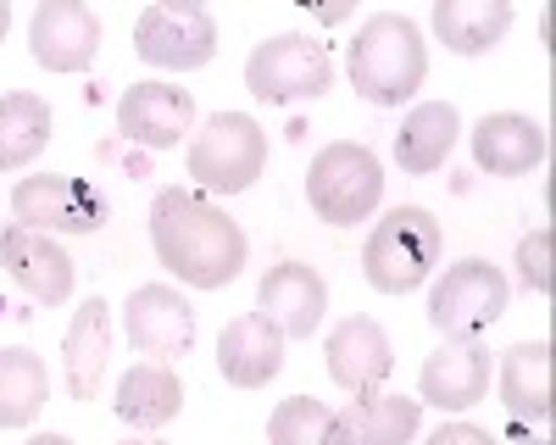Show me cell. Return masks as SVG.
<instances>
[{"label":"cell","instance_id":"cell-1","mask_svg":"<svg viewBox=\"0 0 556 445\" xmlns=\"http://www.w3.org/2000/svg\"><path fill=\"white\" fill-rule=\"evenodd\" d=\"M151 245H156V262L167 267V274H178L195 290L235 284L245 256H251L245 229L235 217H228L212 195L178 190V185L151 201Z\"/></svg>","mask_w":556,"mask_h":445},{"label":"cell","instance_id":"cell-2","mask_svg":"<svg viewBox=\"0 0 556 445\" xmlns=\"http://www.w3.org/2000/svg\"><path fill=\"white\" fill-rule=\"evenodd\" d=\"M351 89L374 106H401L417 96V84L429 73V44L424 28L401 12H374L356 39H351V56H345Z\"/></svg>","mask_w":556,"mask_h":445},{"label":"cell","instance_id":"cell-3","mask_svg":"<svg viewBox=\"0 0 556 445\" xmlns=\"http://www.w3.org/2000/svg\"><path fill=\"white\" fill-rule=\"evenodd\" d=\"M440 262V223L429 206H395L374 223L362 245V274L379 295H406L417 290Z\"/></svg>","mask_w":556,"mask_h":445},{"label":"cell","instance_id":"cell-4","mask_svg":"<svg viewBox=\"0 0 556 445\" xmlns=\"http://www.w3.org/2000/svg\"><path fill=\"white\" fill-rule=\"evenodd\" d=\"M184 167H190L201 195H245L267 167V134L245 112H217L190 140Z\"/></svg>","mask_w":556,"mask_h":445},{"label":"cell","instance_id":"cell-5","mask_svg":"<svg viewBox=\"0 0 556 445\" xmlns=\"http://www.w3.org/2000/svg\"><path fill=\"white\" fill-rule=\"evenodd\" d=\"M306 201L323 223H334V229H351L362 223L384 201V167L379 156L356 145V140H334L312 156V173H306Z\"/></svg>","mask_w":556,"mask_h":445},{"label":"cell","instance_id":"cell-6","mask_svg":"<svg viewBox=\"0 0 556 445\" xmlns=\"http://www.w3.org/2000/svg\"><path fill=\"white\" fill-rule=\"evenodd\" d=\"M334 84L329 44L312 34H273L245 62V89L256 101H317Z\"/></svg>","mask_w":556,"mask_h":445},{"label":"cell","instance_id":"cell-7","mask_svg":"<svg viewBox=\"0 0 556 445\" xmlns=\"http://www.w3.org/2000/svg\"><path fill=\"white\" fill-rule=\"evenodd\" d=\"M506 295H513V284H506L501 267L484 262V256H468V262L445 267V279L434 284V295H429V323H434L445 340H479L484 329L501 323Z\"/></svg>","mask_w":556,"mask_h":445},{"label":"cell","instance_id":"cell-8","mask_svg":"<svg viewBox=\"0 0 556 445\" xmlns=\"http://www.w3.org/2000/svg\"><path fill=\"white\" fill-rule=\"evenodd\" d=\"M134 51L151 67L167 73H195L217 56V23L206 7L195 0H162V7H146L134 23Z\"/></svg>","mask_w":556,"mask_h":445},{"label":"cell","instance_id":"cell-9","mask_svg":"<svg viewBox=\"0 0 556 445\" xmlns=\"http://www.w3.org/2000/svg\"><path fill=\"white\" fill-rule=\"evenodd\" d=\"M12 217L23 229H39V234H96L106 223V201L89 190L84 178L34 173V178H17Z\"/></svg>","mask_w":556,"mask_h":445},{"label":"cell","instance_id":"cell-10","mask_svg":"<svg viewBox=\"0 0 556 445\" xmlns=\"http://www.w3.org/2000/svg\"><path fill=\"white\" fill-rule=\"evenodd\" d=\"M123 334L139 356L167 363V356H184L195 345V306L173 284H139L123 306Z\"/></svg>","mask_w":556,"mask_h":445},{"label":"cell","instance_id":"cell-11","mask_svg":"<svg viewBox=\"0 0 556 445\" xmlns=\"http://www.w3.org/2000/svg\"><path fill=\"white\" fill-rule=\"evenodd\" d=\"M256 312L285 334V340H312L329 312V279L306 262H278L256 284Z\"/></svg>","mask_w":556,"mask_h":445},{"label":"cell","instance_id":"cell-12","mask_svg":"<svg viewBox=\"0 0 556 445\" xmlns=\"http://www.w3.org/2000/svg\"><path fill=\"white\" fill-rule=\"evenodd\" d=\"M28 51L51 73H84L101 51V17L78 0H39L28 23Z\"/></svg>","mask_w":556,"mask_h":445},{"label":"cell","instance_id":"cell-13","mask_svg":"<svg viewBox=\"0 0 556 445\" xmlns=\"http://www.w3.org/2000/svg\"><path fill=\"white\" fill-rule=\"evenodd\" d=\"M117 128L146 151H173L184 134L195 128V96L178 84H162V78L128 84L123 101H117Z\"/></svg>","mask_w":556,"mask_h":445},{"label":"cell","instance_id":"cell-14","mask_svg":"<svg viewBox=\"0 0 556 445\" xmlns=\"http://www.w3.org/2000/svg\"><path fill=\"white\" fill-rule=\"evenodd\" d=\"M323 356H329V379H334L340 390H351V395H374V390L390 379V368H395V345H390L384 323L362 318V312H356V318H345V323L329 334Z\"/></svg>","mask_w":556,"mask_h":445},{"label":"cell","instance_id":"cell-15","mask_svg":"<svg viewBox=\"0 0 556 445\" xmlns=\"http://www.w3.org/2000/svg\"><path fill=\"white\" fill-rule=\"evenodd\" d=\"M417 390H424L429 407L440 412H468L490 395V351L479 340H445L424 373H417Z\"/></svg>","mask_w":556,"mask_h":445},{"label":"cell","instance_id":"cell-16","mask_svg":"<svg viewBox=\"0 0 556 445\" xmlns=\"http://www.w3.org/2000/svg\"><path fill=\"white\" fill-rule=\"evenodd\" d=\"M0 262H7V274L39 301V306H62L73 295V256L39 229H23L12 223L7 234H0Z\"/></svg>","mask_w":556,"mask_h":445},{"label":"cell","instance_id":"cell-17","mask_svg":"<svg viewBox=\"0 0 556 445\" xmlns=\"http://www.w3.org/2000/svg\"><path fill=\"white\" fill-rule=\"evenodd\" d=\"M217 368L235 390H262L278 379L285 368V334H278L262 312H245V318L223 323L217 334Z\"/></svg>","mask_w":556,"mask_h":445},{"label":"cell","instance_id":"cell-18","mask_svg":"<svg viewBox=\"0 0 556 445\" xmlns=\"http://www.w3.org/2000/svg\"><path fill=\"white\" fill-rule=\"evenodd\" d=\"M545 151H551V134L523 112H490L473 128V162L490 178H523L545 162Z\"/></svg>","mask_w":556,"mask_h":445},{"label":"cell","instance_id":"cell-19","mask_svg":"<svg viewBox=\"0 0 556 445\" xmlns=\"http://www.w3.org/2000/svg\"><path fill=\"white\" fill-rule=\"evenodd\" d=\"M106 356H112V306L101 295H89L62 340V363H67V395L73 400H96L101 373H106Z\"/></svg>","mask_w":556,"mask_h":445},{"label":"cell","instance_id":"cell-20","mask_svg":"<svg viewBox=\"0 0 556 445\" xmlns=\"http://www.w3.org/2000/svg\"><path fill=\"white\" fill-rule=\"evenodd\" d=\"M462 140V112L451 101H424V106H412L401 134H395V162L401 173L412 178H424V173H440L445 156L456 151Z\"/></svg>","mask_w":556,"mask_h":445},{"label":"cell","instance_id":"cell-21","mask_svg":"<svg viewBox=\"0 0 556 445\" xmlns=\"http://www.w3.org/2000/svg\"><path fill=\"white\" fill-rule=\"evenodd\" d=\"M340 418L345 445H406L424 423V400L395 395V390H374V395H356Z\"/></svg>","mask_w":556,"mask_h":445},{"label":"cell","instance_id":"cell-22","mask_svg":"<svg viewBox=\"0 0 556 445\" xmlns=\"http://www.w3.org/2000/svg\"><path fill=\"white\" fill-rule=\"evenodd\" d=\"M501 407L518 423H551V340H523L501 356Z\"/></svg>","mask_w":556,"mask_h":445},{"label":"cell","instance_id":"cell-23","mask_svg":"<svg viewBox=\"0 0 556 445\" xmlns=\"http://www.w3.org/2000/svg\"><path fill=\"white\" fill-rule=\"evenodd\" d=\"M513 28V7L506 0H434V34L456 56H484Z\"/></svg>","mask_w":556,"mask_h":445},{"label":"cell","instance_id":"cell-24","mask_svg":"<svg viewBox=\"0 0 556 445\" xmlns=\"http://www.w3.org/2000/svg\"><path fill=\"white\" fill-rule=\"evenodd\" d=\"M112 407H117V418L134 423V429H162V423H173L178 407H184V384H178V373H173L167 363H139V368L123 373Z\"/></svg>","mask_w":556,"mask_h":445},{"label":"cell","instance_id":"cell-25","mask_svg":"<svg viewBox=\"0 0 556 445\" xmlns=\"http://www.w3.org/2000/svg\"><path fill=\"white\" fill-rule=\"evenodd\" d=\"M45 145H51V106L28 89L0 96V173L28 167Z\"/></svg>","mask_w":556,"mask_h":445},{"label":"cell","instance_id":"cell-26","mask_svg":"<svg viewBox=\"0 0 556 445\" xmlns=\"http://www.w3.org/2000/svg\"><path fill=\"white\" fill-rule=\"evenodd\" d=\"M51 400V379H45V363L28 345H7L0 351V429H23L45 412Z\"/></svg>","mask_w":556,"mask_h":445},{"label":"cell","instance_id":"cell-27","mask_svg":"<svg viewBox=\"0 0 556 445\" xmlns=\"http://www.w3.org/2000/svg\"><path fill=\"white\" fill-rule=\"evenodd\" d=\"M267 440L273 445H345L340 418L323 407V400H312V395L278 400V412L267 418Z\"/></svg>","mask_w":556,"mask_h":445},{"label":"cell","instance_id":"cell-28","mask_svg":"<svg viewBox=\"0 0 556 445\" xmlns=\"http://www.w3.org/2000/svg\"><path fill=\"white\" fill-rule=\"evenodd\" d=\"M551 251H556V234H551V229H534V234H523V245H518V274H523V284H529V290H540V295H551V290H556Z\"/></svg>","mask_w":556,"mask_h":445},{"label":"cell","instance_id":"cell-29","mask_svg":"<svg viewBox=\"0 0 556 445\" xmlns=\"http://www.w3.org/2000/svg\"><path fill=\"white\" fill-rule=\"evenodd\" d=\"M429 445H501V440H490V429H479V423H445L429 434Z\"/></svg>","mask_w":556,"mask_h":445},{"label":"cell","instance_id":"cell-30","mask_svg":"<svg viewBox=\"0 0 556 445\" xmlns=\"http://www.w3.org/2000/svg\"><path fill=\"white\" fill-rule=\"evenodd\" d=\"M506 445H551V440H545V434H529V429H518V434L506 440Z\"/></svg>","mask_w":556,"mask_h":445},{"label":"cell","instance_id":"cell-31","mask_svg":"<svg viewBox=\"0 0 556 445\" xmlns=\"http://www.w3.org/2000/svg\"><path fill=\"white\" fill-rule=\"evenodd\" d=\"M28 445H73V440H67V434H34Z\"/></svg>","mask_w":556,"mask_h":445},{"label":"cell","instance_id":"cell-32","mask_svg":"<svg viewBox=\"0 0 556 445\" xmlns=\"http://www.w3.org/2000/svg\"><path fill=\"white\" fill-rule=\"evenodd\" d=\"M7 28H12V7L0 0V39H7Z\"/></svg>","mask_w":556,"mask_h":445},{"label":"cell","instance_id":"cell-33","mask_svg":"<svg viewBox=\"0 0 556 445\" xmlns=\"http://www.w3.org/2000/svg\"><path fill=\"white\" fill-rule=\"evenodd\" d=\"M128 445H162V440H128Z\"/></svg>","mask_w":556,"mask_h":445}]
</instances>
